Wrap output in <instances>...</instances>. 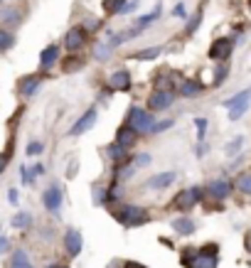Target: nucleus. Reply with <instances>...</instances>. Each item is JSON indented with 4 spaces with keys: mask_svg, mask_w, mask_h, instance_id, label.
I'll list each match as a JSON object with an SVG mask.
<instances>
[{
    "mask_svg": "<svg viewBox=\"0 0 251 268\" xmlns=\"http://www.w3.org/2000/svg\"><path fill=\"white\" fill-rule=\"evenodd\" d=\"M113 216H116L121 224H126V226H140V224L148 221V214H145L140 207H133V204H121V207L113 212Z\"/></svg>",
    "mask_w": 251,
    "mask_h": 268,
    "instance_id": "1",
    "label": "nucleus"
},
{
    "mask_svg": "<svg viewBox=\"0 0 251 268\" xmlns=\"http://www.w3.org/2000/svg\"><path fill=\"white\" fill-rule=\"evenodd\" d=\"M128 126H131L138 135H143V133H150V131H153L155 121H153V116H150L148 111H143V108L133 106V108H131V113H128Z\"/></svg>",
    "mask_w": 251,
    "mask_h": 268,
    "instance_id": "2",
    "label": "nucleus"
},
{
    "mask_svg": "<svg viewBox=\"0 0 251 268\" xmlns=\"http://www.w3.org/2000/svg\"><path fill=\"white\" fill-rule=\"evenodd\" d=\"M231 50H234V42L226 40V37H222V40H217V42L209 47V57L217 59V62H226L229 54H231Z\"/></svg>",
    "mask_w": 251,
    "mask_h": 268,
    "instance_id": "3",
    "label": "nucleus"
},
{
    "mask_svg": "<svg viewBox=\"0 0 251 268\" xmlns=\"http://www.w3.org/2000/svg\"><path fill=\"white\" fill-rule=\"evenodd\" d=\"M199 199H202V189L190 187V189H182V192L175 197V204H177V209H190V207H195Z\"/></svg>",
    "mask_w": 251,
    "mask_h": 268,
    "instance_id": "4",
    "label": "nucleus"
},
{
    "mask_svg": "<svg viewBox=\"0 0 251 268\" xmlns=\"http://www.w3.org/2000/svg\"><path fill=\"white\" fill-rule=\"evenodd\" d=\"M195 268H217V246H207L195 256Z\"/></svg>",
    "mask_w": 251,
    "mask_h": 268,
    "instance_id": "5",
    "label": "nucleus"
},
{
    "mask_svg": "<svg viewBox=\"0 0 251 268\" xmlns=\"http://www.w3.org/2000/svg\"><path fill=\"white\" fill-rule=\"evenodd\" d=\"M172 101H175V94H172V91H155L148 104H150L153 111H165V108H170Z\"/></svg>",
    "mask_w": 251,
    "mask_h": 268,
    "instance_id": "6",
    "label": "nucleus"
},
{
    "mask_svg": "<svg viewBox=\"0 0 251 268\" xmlns=\"http://www.w3.org/2000/svg\"><path fill=\"white\" fill-rule=\"evenodd\" d=\"M84 40H86L84 30H82V27H72V30L67 32V37H64V47L72 50V52H77V50L84 47Z\"/></svg>",
    "mask_w": 251,
    "mask_h": 268,
    "instance_id": "7",
    "label": "nucleus"
},
{
    "mask_svg": "<svg viewBox=\"0 0 251 268\" xmlns=\"http://www.w3.org/2000/svg\"><path fill=\"white\" fill-rule=\"evenodd\" d=\"M94 123H96V111L94 108H89L74 126H72V135H82V133H86L89 128H94Z\"/></svg>",
    "mask_w": 251,
    "mask_h": 268,
    "instance_id": "8",
    "label": "nucleus"
},
{
    "mask_svg": "<svg viewBox=\"0 0 251 268\" xmlns=\"http://www.w3.org/2000/svg\"><path fill=\"white\" fill-rule=\"evenodd\" d=\"M207 192H209L214 199H226L229 192H231V182H226V180H212V182L207 185Z\"/></svg>",
    "mask_w": 251,
    "mask_h": 268,
    "instance_id": "9",
    "label": "nucleus"
},
{
    "mask_svg": "<svg viewBox=\"0 0 251 268\" xmlns=\"http://www.w3.org/2000/svg\"><path fill=\"white\" fill-rule=\"evenodd\" d=\"M42 202H45V207H47L50 212H59V207H62V192H59V187L52 185V187L42 194Z\"/></svg>",
    "mask_w": 251,
    "mask_h": 268,
    "instance_id": "10",
    "label": "nucleus"
},
{
    "mask_svg": "<svg viewBox=\"0 0 251 268\" xmlns=\"http://www.w3.org/2000/svg\"><path fill=\"white\" fill-rule=\"evenodd\" d=\"M64 246H67L69 256H79V251H82V246H84L82 234H79L77 229H69V231H67V236H64Z\"/></svg>",
    "mask_w": 251,
    "mask_h": 268,
    "instance_id": "11",
    "label": "nucleus"
},
{
    "mask_svg": "<svg viewBox=\"0 0 251 268\" xmlns=\"http://www.w3.org/2000/svg\"><path fill=\"white\" fill-rule=\"evenodd\" d=\"M57 59H59V45H50V47L42 50V54H40L42 69H52V67L57 64Z\"/></svg>",
    "mask_w": 251,
    "mask_h": 268,
    "instance_id": "12",
    "label": "nucleus"
},
{
    "mask_svg": "<svg viewBox=\"0 0 251 268\" xmlns=\"http://www.w3.org/2000/svg\"><path fill=\"white\" fill-rule=\"evenodd\" d=\"M136 140H138V133H136L131 126H123V128H118V133H116V143H118L121 148H131Z\"/></svg>",
    "mask_w": 251,
    "mask_h": 268,
    "instance_id": "13",
    "label": "nucleus"
},
{
    "mask_svg": "<svg viewBox=\"0 0 251 268\" xmlns=\"http://www.w3.org/2000/svg\"><path fill=\"white\" fill-rule=\"evenodd\" d=\"M109 84H111V89H118V91H128V89H131V77H128V72H126V69H121V72L111 74Z\"/></svg>",
    "mask_w": 251,
    "mask_h": 268,
    "instance_id": "14",
    "label": "nucleus"
},
{
    "mask_svg": "<svg viewBox=\"0 0 251 268\" xmlns=\"http://www.w3.org/2000/svg\"><path fill=\"white\" fill-rule=\"evenodd\" d=\"M172 182H175V172H160V175L150 177L148 187H150V189H165V187H170Z\"/></svg>",
    "mask_w": 251,
    "mask_h": 268,
    "instance_id": "15",
    "label": "nucleus"
},
{
    "mask_svg": "<svg viewBox=\"0 0 251 268\" xmlns=\"http://www.w3.org/2000/svg\"><path fill=\"white\" fill-rule=\"evenodd\" d=\"M172 229H175L177 234H182V236H190V234L195 231V221L187 219V216H177V219L172 221Z\"/></svg>",
    "mask_w": 251,
    "mask_h": 268,
    "instance_id": "16",
    "label": "nucleus"
},
{
    "mask_svg": "<svg viewBox=\"0 0 251 268\" xmlns=\"http://www.w3.org/2000/svg\"><path fill=\"white\" fill-rule=\"evenodd\" d=\"M37 89H40V77H25L20 81V94L23 96H32Z\"/></svg>",
    "mask_w": 251,
    "mask_h": 268,
    "instance_id": "17",
    "label": "nucleus"
},
{
    "mask_svg": "<svg viewBox=\"0 0 251 268\" xmlns=\"http://www.w3.org/2000/svg\"><path fill=\"white\" fill-rule=\"evenodd\" d=\"M249 101H251V99H244V101H239V104H234V106L229 108V118H231V121H236V118H241V116H244V113L249 111Z\"/></svg>",
    "mask_w": 251,
    "mask_h": 268,
    "instance_id": "18",
    "label": "nucleus"
},
{
    "mask_svg": "<svg viewBox=\"0 0 251 268\" xmlns=\"http://www.w3.org/2000/svg\"><path fill=\"white\" fill-rule=\"evenodd\" d=\"M10 268H32L30 261H28V253L25 251H15L13 253V261H10Z\"/></svg>",
    "mask_w": 251,
    "mask_h": 268,
    "instance_id": "19",
    "label": "nucleus"
},
{
    "mask_svg": "<svg viewBox=\"0 0 251 268\" xmlns=\"http://www.w3.org/2000/svg\"><path fill=\"white\" fill-rule=\"evenodd\" d=\"M236 189H241L244 194H251V172H241L236 177Z\"/></svg>",
    "mask_w": 251,
    "mask_h": 268,
    "instance_id": "20",
    "label": "nucleus"
},
{
    "mask_svg": "<svg viewBox=\"0 0 251 268\" xmlns=\"http://www.w3.org/2000/svg\"><path fill=\"white\" fill-rule=\"evenodd\" d=\"M241 148H244V135H236V138H234V140L224 148V153H226V158H234Z\"/></svg>",
    "mask_w": 251,
    "mask_h": 268,
    "instance_id": "21",
    "label": "nucleus"
},
{
    "mask_svg": "<svg viewBox=\"0 0 251 268\" xmlns=\"http://www.w3.org/2000/svg\"><path fill=\"white\" fill-rule=\"evenodd\" d=\"M199 91H202V86H199L197 81H185V84L180 86V94H182V96H197Z\"/></svg>",
    "mask_w": 251,
    "mask_h": 268,
    "instance_id": "22",
    "label": "nucleus"
},
{
    "mask_svg": "<svg viewBox=\"0 0 251 268\" xmlns=\"http://www.w3.org/2000/svg\"><path fill=\"white\" fill-rule=\"evenodd\" d=\"M30 221H32V216H30L28 212H20V214H15L13 226H15V229H28V226H30Z\"/></svg>",
    "mask_w": 251,
    "mask_h": 268,
    "instance_id": "23",
    "label": "nucleus"
},
{
    "mask_svg": "<svg viewBox=\"0 0 251 268\" xmlns=\"http://www.w3.org/2000/svg\"><path fill=\"white\" fill-rule=\"evenodd\" d=\"M158 15H160V8H158L155 13H150V15H145V18H140V20L136 23V27H138V30H145V27H148V25H150L153 20H158Z\"/></svg>",
    "mask_w": 251,
    "mask_h": 268,
    "instance_id": "24",
    "label": "nucleus"
},
{
    "mask_svg": "<svg viewBox=\"0 0 251 268\" xmlns=\"http://www.w3.org/2000/svg\"><path fill=\"white\" fill-rule=\"evenodd\" d=\"M109 155H111V160H116V162H118V160H123V158H126V148H121V145L116 143V145H111V148H109ZM118 165H121V162H118Z\"/></svg>",
    "mask_w": 251,
    "mask_h": 268,
    "instance_id": "25",
    "label": "nucleus"
},
{
    "mask_svg": "<svg viewBox=\"0 0 251 268\" xmlns=\"http://www.w3.org/2000/svg\"><path fill=\"white\" fill-rule=\"evenodd\" d=\"M13 42H15V37H13L10 32L0 30V50H10V47H13Z\"/></svg>",
    "mask_w": 251,
    "mask_h": 268,
    "instance_id": "26",
    "label": "nucleus"
},
{
    "mask_svg": "<svg viewBox=\"0 0 251 268\" xmlns=\"http://www.w3.org/2000/svg\"><path fill=\"white\" fill-rule=\"evenodd\" d=\"M226 74H229V64H219V69L214 72V86H219L226 79Z\"/></svg>",
    "mask_w": 251,
    "mask_h": 268,
    "instance_id": "27",
    "label": "nucleus"
},
{
    "mask_svg": "<svg viewBox=\"0 0 251 268\" xmlns=\"http://www.w3.org/2000/svg\"><path fill=\"white\" fill-rule=\"evenodd\" d=\"M158 54H160V47H150V50L138 52V54H136V59H153V57H158Z\"/></svg>",
    "mask_w": 251,
    "mask_h": 268,
    "instance_id": "28",
    "label": "nucleus"
},
{
    "mask_svg": "<svg viewBox=\"0 0 251 268\" xmlns=\"http://www.w3.org/2000/svg\"><path fill=\"white\" fill-rule=\"evenodd\" d=\"M121 3H123V0H106V10L109 13H121Z\"/></svg>",
    "mask_w": 251,
    "mask_h": 268,
    "instance_id": "29",
    "label": "nucleus"
},
{
    "mask_svg": "<svg viewBox=\"0 0 251 268\" xmlns=\"http://www.w3.org/2000/svg\"><path fill=\"white\" fill-rule=\"evenodd\" d=\"M195 123H197V135H199V143H202L204 140V133H207V121L204 118H197Z\"/></svg>",
    "mask_w": 251,
    "mask_h": 268,
    "instance_id": "30",
    "label": "nucleus"
},
{
    "mask_svg": "<svg viewBox=\"0 0 251 268\" xmlns=\"http://www.w3.org/2000/svg\"><path fill=\"white\" fill-rule=\"evenodd\" d=\"M42 150H45V145H42V143H37V140H32V143L28 145V155H40Z\"/></svg>",
    "mask_w": 251,
    "mask_h": 268,
    "instance_id": "31",
    "label": "nucleus"
},
{
    "mask_svg": "<svg viewBox=\"0 0 251 268\" xmlns=\"http://www.w3.org/2000/svg\"><path fill=\"white\" fill-rule=\"evenodd\" d=\"M138 5H140L138 0H128V3H126V5L121 8V13H118V15H128V13H133V10H136Z\"/></svg>",
    "mask_w": 251,
    "mask_h": 268,
    "instance_id": "32",
    "label": "nucleus"
},
{
    "mask_svg": "<svg viewBox=\"0 0 251 268\" xmlns=\"http://www.w3.org/2000/svg\"><path fill=\"white\" fill-rule=\"evenodd\" d=\"M109 54H111V45H99V47H96V57H99V59H106Z\"/></svg>",
    "mask_w": 251,
    "mask_h": 268,
    "instance_id": "33",
    "label": "nucleus"
},
{
    "mask_svg": "<svg viewBox=\"0 0 251 268\" xmlns=\"http://www.w3.org/2000/svg\"><path fill=\"white\" fill-rule=\"evenodd\" d=\"M133 167H136V165H131V167H123V170H118V172H116V182H121V180L131 177V175H133Z\"/></svg>",
    "mask_w": 251,
    "mask_h": 268,
    "instance_id": "34",
    "label": "nucleus"
},
{
    "mask_svg": "<svg viewBox=\"0 0 251 268\" xmlns=\"http://www.w3.org/2000/svg\"><path fill=\"white\" fill-rule=\"evenodd\" d=\"M199 20H202V13H197V15H195V18L190 20V25H187V32H190V35H192V32H195V30L199 27Z\"/></svg>",
    "mask_w": 251,
    "mask_h": 268,
    "instance_id": "35",
    "label": "nucleus"
},
{
    "mask_svg": "<svg viewBox=\"0 0 251 268\" xmlns=\"http://www.w3.org/2000/svg\"><path fill=\"white\" fill-rule=\"evenodd\" d=\"M136 165H140V167H145V165H150V155H148V153H140V155L136 158Z\"/></svg>",
    "mask_w": 251,
    "mask_h": 268,
    "instance_id": "36",
    "label": "nucleus"
},
{
    "mask_svg": "<svg viewBox=\"0 0 251 268\" xmlns=\"http://www.w3.org/2000/svg\"><path fill=\"white\" fill-rule=\"evenodd\" d=\"M170 126H172V121H160V123H155V126H153V131H158V133H160V131H167Z\"/></svg>",
    "mask_w": 251,
    "mask_h": 268,
    "instance_id": "37",
    "label": "nucleus"
},
{
    "mask_svg": "<svg viewBox=\"0 0 251 268\" xmlns=\"http://www.w3.org/2000/svg\"><path fill=\"white\" fill-rule=\"evenodd\" d=\"M82 67V62H77V59H69L67 62V67H64V72H74V69H79Z\"/></svg>",
    "mask_w": 251,
    "mask_h": 268,
    "instance_id": "38",
    "label": "nucleus"
},
{
    "mask_svg": "<svg viewBox=\"0 0 251 268\" xmlns=\"http://www.w3.org/2000/svg\"><path fill=\"white\" fill-rule=\"evenodd\" d=\"M8 248H10V243H8V239H5V236H0V253H5Z\"/></svg>",
    "mask_w": 251,
    "mask_h": 268,
    "instance_id": "39",
    "label": "nucleus"
},
{
    "mask_svg": "<svg viewBox=\"0 0 251 268\" xmlns=\"http://www.w3.org/2000/svg\"><path fill=\"white\" fill-rule=\"evenodd\" d=\"M8 167V153H3V155H0V172H3Z\"/></svg>",
    "mask_w": 251,
    "mask_h": 268,
    "instance_id": "40",
    "label": "nucleus"
},
{
    "mask_svg": "<svg viewBox=\"0 0 251 268\" xmlns=\"http://www.w3.org/2000/svg\"><path fill=\"white\" fill-rule=\"evenodd\" d=\"M172 15H175V18H185V8H182V5H175Z\"/></svg>",
    "mask_w": 251,
    "mask_h": 268,
    "instance_id": "41",
    "label": "nucleus"
},
{
    "mask_svg": "<svg viewBox=\"0 0 251 268\" xmlns=\"http://www.w3.org/2000/svg\"><path fill=\"white\" fill-rule=\"evenodd\" d=\"M8 199H10V204H18V189H10L8 192Z\"/></svg>",
    "mask_w": 251,
    "mask_h": 268,
    "instance_id": "42",
    "label": "nucleus"
},
{
    "mask_svg": "<svg viewBox=\"0 0 251 268\" xmlns=\"http://www.w3.org/2000/svg\"><path fill=\"white\" fill-rule=\"evenodd\" d=\"M42 172H45V167L37 162V165H35V170H32V177H35V175H42Z\"/></svg>",
    "mask_w": 251,
    "mask_h": 268,
    "instance_id": "43",
    "label": "nucleus"
},
{
    "mask_svg": "<svg viewBox=\"0 0 251 268\" xmlns=\"http://www.w3.org/2000/svg\"><path fill=\"white\" fill-rule=\"evenodd\" d=\"M126 268H143V266H138L136 261H128V263H126Z\"/></svg>",
    "mask_w": 251,
    "mask_h": 268,
    "instance_id": "44",
    "label": "nucleus"
},
{
    "mask_svg": "<svg viewBox=\"0 0 251 268\" xmlns=\"http://www.w3.org/2000/svg\"><path fill=\"white\" fill-rule=\"evenodd\" d=\"M52 268H67V266H52Z\"/></svg>",
    "mask_w": 251,
    "mask_h": 268,
    "instance_id": "45",
    "label": "nucleus"
}]
</instances>
